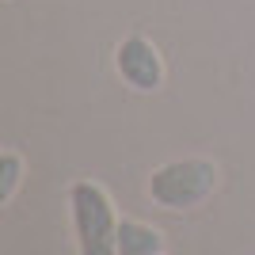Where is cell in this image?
I'll return each mask as SVG.
<instances>
[{
    "label": "cell",
    "mask_w": 255,
    "mask_h": 255,
    "mask_svg": "<svg viewBox=\"0 0 255 255\" xmlns=\"http://www.w3.org/2000/svg\"><path fill=\"white\" fill-rule=\"evenodd\" d=\"M217 183H221V168L210 156H179L152 168L145 191L160 210H198L213 198Z\"/></svg>",
    "instance_id": "cell-1"
},
{
    "label": "cell",
    "mask_w": 255,
    "mask_h": 255,
    "mask_svg": "<svg viewBox=\"0 0 255 255\" xmlns=\"http://www.w3.org/2000/svg\"><path fill=\"white\" fill-rule=\"evenodd\" d=\"M69 213H73V233L80 255H118V225L115 202L103 183L76 179L69 183Z\"/></svg>",
    "instance_id": "cell-2"
},
{
    "label": "cell",
    "mask_w": 255,
    "mask_h": 255,
    "mask_svg": "<svg viewBox=\"0 0 255 255\" xmlns=\"http://www.w3.org/2000/svg\"><path fill=\"white\" fill-rule=\"evenodd\" d=\"M115 69L133 92H160L164 88V57L156 42L145 34H129L115 46Z\"/></svg>",
    "instance_id": "cell-3"
},
{
    "label": "cell",
    "mask_w": 255,
    "mask_h": 255,
    "mask_svg": "<svg viewBox=\"0 0 255 255\" xmlns=\"http://www.w3.org/2000/svg\"><path fill=\"white\" fill-rule=\"evenodd\" d=\"M164 252V233L149 221L122 217L118 225V255H160Z\"/></svg>",
    "instance_id": "cell-4"
},
{
    "label": "cell",
    "mask_w": 255,
    "mask_h": 255,
    "mask_svg": "<svg viewBox=\"0 0 255 255\" xmlns=\"http://www.w3.org/2000/svg\"><path fill=\"white\" fill-rule=\"evenodd\" d=\"M23 175H27V160L15 149H4L0 152V206L15 202V194L23 187Z\"/></svg>",
    "instance_id": "cell-5"
},
{
    "label": "cell",
    "mask_w": 255,
    "mask_h": 255,
    "mask_svg": "<svg viewBox=\"0 0 255 255\" xmlns=\"http://www.w3.org/2000/svg\"><path fill=\"white\" fill-rule=\"evenodd\" d=\"M160 255H164V252H160Z\"/></svg>",
    "instance_id": "cell-6"
}]
</instances>
